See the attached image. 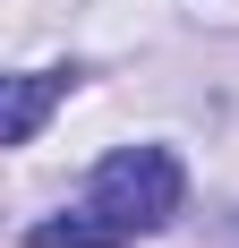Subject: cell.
<instances>
[{"label": "cell", "mask_w": 239, "mask_h": 248, "mask_svg": "<svg viewBox=\"0 0 239 248\" xmlns=\"http://www.w3.org/2000/svg\"><path fill=\"white\" fill-rule=\"evenodd\" d=\"M26 248H120V231L103 223L94 205H77V214H51V223L26 231Z\"/></svg>", "instance_id": "cell-3"}, {"label": "cell", "mask_w": 239, "mask_h": 248, "mask_svg": "<svg viewBox=\"0 0 239 248\" xmlns=\"http://www.w3.org/2000/svg\"><path fill=\"white\" fill-rule=\"evenodd\" d=\"M69 94V77L60 69H26V77H9V146H34V128H43V111Z\"/></svg>", "instance_id": "cell-2"}, {"label": "cell", "mask_w": 239, "mask_h": 248, "mask_svg": "<svg viewBox=\"0 0 239 248\" xmlns=\"http://www.w3.org/2000/svg\"><path fill=\"white\" fill-rule=\"evenodd\" d=\"M179 154L163 146H120L94 163V188H86V205H94L103 223L120 231V240H137V231H163L171 214H179Z\"/></svg>", "instance_id": "cell-1"}]
</instances>
